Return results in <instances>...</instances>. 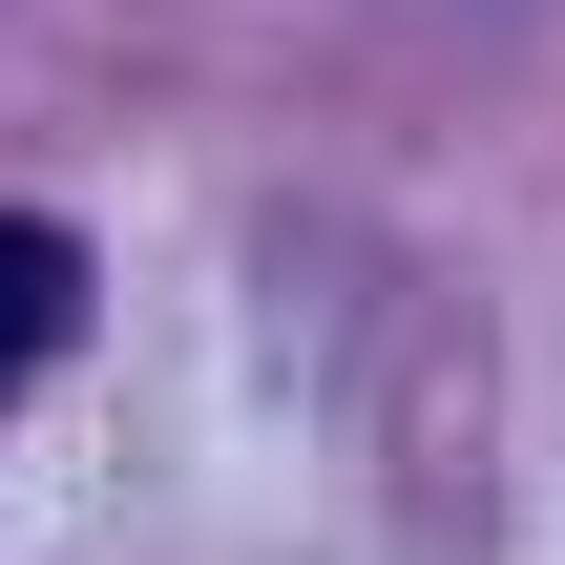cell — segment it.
<instances>
[{
    "label": "cell",
    "mask_w": 565,
    "mask_h": 565,
    "mask_svg": "<svg viewBox=\"0 0 565 565\" xmlns=\"http://www.w3.org/2000/svg\"><path fill=\"white\" fill-rule=\"evenodd\" d=\"M63 335H84V252H63L42 210H0V398H21Z\"/></svg>",
    "instance_id": "6da1fadb"
}]
</instances>
